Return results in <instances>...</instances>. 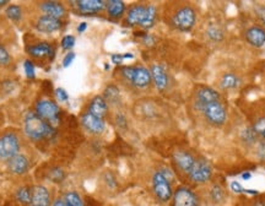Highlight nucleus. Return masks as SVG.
<instances>
[{"label": "nucleus", "mask_w": 265, "mask_h": 206, "mask_svg": "<svg viewBox=\"0 0 265 206\" xmlns=\"http://www.w3.org/2000/svg\"><path fill=\"white\" fill-rule=\"evenodd\" d=\"M195 107L213 127H221V125L225 124L226 119H227V109H226L225 104L221 102V100L195 103Z\"/></svg>", "instance_id": "nucleus-1"}, {"label": "nucleus", "mask_w": 265, "mask_h": 206, "mask_svg": "<svg viewBox=\"0 0 265 206\" xmlns=\"http://www.w3.org/2000/svg\"><path fill=\"white\" fill-rule=\"evenodd\" d=\"M25 133L32 140H41L54 133L53 128L35 113H28L25 118Z\"/></svg>", "instance_id": "nucleus-2"}, {"label": "nucleus", "mask_w": 265, "mask_h": 206, "mask_svg": "<svg viewBox=\"0 0 265 206\" xmlns=\"http://www.w3.org/2000/svg\"><path fill=\"white\" fill-rule=\"evenodd\" d=\"M195 21H197V14H195L194 9L190 6H184L179 9L178 11L174 14L172 22L176 28L183 32H188L194 27Z\"/></svg>", "instance_id": "nucleus-3"}, {"label": "nucleus", "mask_w": 265, "mask_h": 206, "mask_svg": "<svg viewBox=\"0 0 265 206\" xmlns=\"http://www.w3.org/2000/svg\"><path fill=\"white\" fill-rule=\"evenodd\" d=\"M20 150V140L16 134L6 133L0 136V159H10Z\"/></svg>", "instance_id": "nucleus-4"}, {"label": "nucleus", "mask_w": 265, "mask_h": 206, "mask_svg": "<svg viewBox=\"0 0 265 206\" xmlns=\"http://www.w3.org/2000/svg\"><path fill=\"white\" fill-rule=\"evenodd\" d=\"M153 185L155 195L161 202L166 203L168 202L169 199H172L173 192H172L171 184H169V180L167 179L166 174L162 173V172H156V173L154 174Z\"/></svg>", "instance_id": "nucleus-5"}, {"label": "nucleus", "mask_w": 265, "mask_h": 206, "mask_svg": "<svg viewBox=\"0 0 265 206\" xmlns=\"http://www.w3.org/2000/svg\"><path fill=\"white\" fill-rule=\"evenodd\" d=\"M188 174H189V178L193 182L203 184V183H207L212 179V168L209 162L203 158H199L195 159L194 166H193V168L190 169V172Z\"/></svg>", "instance_id": "nucleus-6"}, {"label": "nucleus", "mask_w": 265, "mask_h": 206, "mask_svg": "<svg viewBox=\"0 0 265 206\" xmlns=\"http://www.w3.org/2000/svg\"><path fill=\"white\" fill-rule=\"evenodd\" d=\"M172 206H199V199L189 188L181 187L173 193Z\"/></svg>", "instance_id": "nucleus-7"}, {"label": "nucleus", "mask_w": 265, "mask_h": 206, "mask_svg": "<svg viewBox=\"0 0 265 206\" xmlns=\"http://www.w3.org/2000/svg\"><path fill=\"white\" fill-rule=\"evenodd\" d=\"M36 110H37V114L45 120H55L60 112L56 103L50 100H42L38 102L36 105Z\"/></svg>", "instance_id": "nucleus-8"}, {"label": "nucleus", "mask_w": 265, "mask_h": 206, "mask_svg": "<svg viewBox=\"0 0 265 206\" xmlns=\"http://www.w3.org/2000/svg\"><path fill=\"white\" fill-rule=\"evenodd\" d=\"M149 6L145 5H135L129 10L127 15V24L129 26H143L148 17Z\"/></svg>", "instance_id": "nucleus-9"}, {"label": "nucleus", "mask_w": 265, "mask_h": 206, "mask_svg": "<svg viewBox=\"0 0 265 206\" xmlns=\"http://www.w3.org/2000/svg\"><path fill=\"white\" fill-rule=\"evenodd\" d=\"M74 4L78 5L79 11L84 15L97 14L106 7V2L102 0H80Z\"/></svg>", "instance_id": "nucleus-10"}, {"label": "nucleus", "mask_w": 265, "mask_h": 206, "mask_svg": "<svg viewBox=\"0 0 265 206\" xmlns=\"http://www.w3.org/2000/svg\"><path fill=\"white\" fill-rule=\"evenodd\" d=\"M51 195L47 188L42 185L32 188V198H31L30 206H50Z\"/></svg>", "instance_id": "nucleus-11"}, {"label": "nucleus", "mask_w": 265, "mask_h": 206, "mask_svg": "<svg viewBox=\"0 0 265 206\" xmlns=\"http://www.w3.org/2000/svg\"><path fill=\"white\" fill-rule=\"evenodd\" d=\"M82 125L90 131V133L94 134H101L105 130V120L101 119L99 117H95L91 113H85L81 118Z\"/></svg>", "instance_id": "nucleus-12"}, {"label": "nucleus", "mask_w": 265, "mask_h": 206, "mask_svg": "<svg viewBox=\"0 0 265 206\" xmlns=\"http://www.w3.org/2000/svg\"><path fill=\"white\" fill-rule=\"evenodd\" d=\"M7 167H9L10 172L14 174H24L26 173L30 168V162H28L27 157L24 154H15L7 162Z\"/></svg>", "instance_id": "nucleus-13"}, {"label": "nucleus", "mask_w": 265, "mask_h": 206, "mask_svg": "<svg viewBox=\"0 0 265 206\" xmlns=\"http://www.w3.org/2000/svg\"><path fill=\"white\" fill-rule=\"evenodd\" d=\"M151 73L144 66H136L134 70V75L132 79V84L138 89H146L151 84Z\"/></svg>", "instance_id": "nucleus-14"}, {"label": "nucleus", "mask_w": 265, "mask_h": 206, "mask_svg": "<svg viewBox=\"0 0 265 206\" xmlns=\"http://www.w3.org/2000/svg\"><path fill=\"white\" fill-rule=\"evenodd\" d=\"M173 159L174 163L178 166V168L188 174L190 172V169L193 168V166H194L195 159L197 158H194V157L189 153H187V151H177V153H174L173 154Z\"/></svg>", "instance_id": "nucleus-15"}, {"label": "nucleus", "mask_w": 265, "mask_h": 206, "mask_svg": "<svg viewBox=\"0 0 265 206\" xmlns=\"http://www.w3.org/2000/svg\"><path fill=\"white\" fill-rule=\"evenodd\" d=\"M61 21L60 19H55V17L48 16H41L37 21V30L41 31L43 33H51L55 32V31L60 30L61 28Z\"/></svg>", "instance_id": "nucleus-16"}, {"label": "nucleus", "mask_w": 265, "mask_h": 206, "mask_svg": "<svg viewBox=\"0 0 265 206\" xmlns=\"http://www.w3.org/2000/svg\"><path fill=\"white\" fill-rule=\"evenodd\" d=\"M246 40L253 47H263L265 45V30L262 27H257V26L248 28L246 31Z\"/></svg>", "instance_id": "nucleus-17"}, {"label": "nucleus", "mask_w": 265, "mask_h": 206, "mask_svg": "<svg viewBox=\"0 0 265 206\" xmlns=\"http://www.w3.org/2000/svg\"><path fill=\"white\" fill-rule=\"evenodd\" d=\"M150 73L159 91H164L168 86V75H167L166 70L159 64H155V65L151 66Z\"/></svg>", "instance_id": "nucleus-18"}, {"label": "nucleus", "mask_w": 265, "mask_h": 206, "mask_svg": "<svg viewBox=\"0 0 265 206\" xmlns=\"http://www.w3.org/2000/svg\"><path fill=\"white\" fill-rule=\"evenodd\" d=\"M216 100H221L220 94L212 87L209 86H199L195 91V103L212 102Z\"/></svg>", "instance_id": "nucleus-19"}, {"label": "nucleus", "mask_w": 265, "mask_h": 206, "mask_svg": "<svg viewBox=\"0 0 265 206\" xmlns=\"http://www.w3.org/2000/svg\"><path fill=\"white\" fill-rule=\"evenodd\" d=\"M108 110V104L106 102V100L102 96H96L94 100H92L91 103H90L89 107V113H91L95 117H99L101 119H104L105 115L107 114Z\"/></svg>", "instance_id": "nucleus-20"}, {"label": "nucleus", "mask_w": 265, "mask_h": 206, "mask_svg": "<svg viewBox=\"0 0 265 206\" xmlns=\"http://www.w3.org/2000/svg\"><path fill=\"white\" fill-rule=\"evenodd\" d=\"M136 108H138V110H136L138 114L136 115L145 118V119H153V118L158 117L159 115L158 108L155 107V104H154L153 102L149 101L138 102L136 103Z\"/></svg>", "instance_id": "nucleus-21"}, {"label": "nucleus", "mask_w": 265, "mask_h": 206, "mask_svg": "<svg viewBox=\"0 0 265 206\" xmlns=\"http://www.w3.org/2000/svg\"><path fill=\"white\" fill-rule=\"evenodd\" d=\"M41 9L43 10V12H45L46 15L55 17V19H60V17L64 16V14H65V9H64L63 5L56 1L43 2V4L41 5Z\"/></svg>", "instance_id": "nucleus-22"}, {"label": "nucleus", "mask_w": 265, "mask_h": 206, "mask_svg": "<svg viewBox=\"0 0 265 206\" xmlns=\"http://www.w3.org/2000/svg\"><path fill=\"white\" fill-rule=\"evenodd\" d=\"M28 53L32 56H35V58H46V56L48 55H52L53 48L52 46L48 45V43L42 42L38 43V45L31 46V47L28 48Z\"/></svg>", "instance_id": "nucleus-23"}, {"label": "nucleus", "mask_w": 265, "mask_h": 206, "mask_svg": "<svg viewBox=\"0 0 265 206\" xmlns=\"http://www.w3.org/2000/svg\"><path fill=\"white\" fill-rule=\"evenodd\" d=\"M107 5V11L108 15L110 17H114V19H118V17L123 16L125 11V4L120 0H110V1L106 2Z\"/></svg>", "instance_id": "nucleus-24"}, {"label": "nucleus", "mask_w": 265, "mask_h": 206, "mask_svg": "<svg viewBox=\"0 0 265 206\" xmlns=\"http://www.w3.org/2000/svg\"><path fill=\"white\" fill-rule=\"evenodd\" d=\"M239 86V79L235 74H226L221 79V87L225 90L237 89Z\"/></svg>", "instance_id": "nucleus-25"}, {"label": "nucleus", "mask_w": 265, "mask_h": 206, "mask_svg": "<svg viewBox=\"0 0 265 206\" xmlns=\"http://www.w3.org/2000/svg\"><path fill=\"white\" fill-rule=\"evenodd\" d=\"M119 97H120V92L117 86H114V85H109V86L106 87V90H105V97H104V99L106 100V102L117 103L118 101H119Z\"/></svg>", "instance_id": "nucleus-26"}, {"label": "nucleus", "mask_w": 265, "mask_h": 206, "mask_svg": "<svg viewBox=\"0 0 265 206\" xmlns=\"http://www.w3.org/2000/svg\"><path fill=\"white\" fill-rule=\"evenodd\" d=\"M207 36L212 42H220V41H222L223 37H225V33H223V31L221 30L218 26L212 25L207 30Z\"/></svg>", "instance_id": "nucleus-27"}, {"label": "nucleus", "mask_w": 265, "mask_h": 206, "mask_svg": "<svg viewBox=\"0 0 265 206\" xmlns=\"http://www.w3.org/2000/svg\"><path fill=\"white\" fill-rule=\"evenodd\" d=\"M242 141L247 145H256L258 143V135L256 134V131L253 130V128H247L242 131L241 134Z\"/></svg>", "instance_id": "nucleus-28"}, {"label": "nucleus", "mask_w": 265, "mask_h": 206, "mask_svg": "<svg viewBox=\"0 0 265 206\" xmlns=\"http://www.w3.org/2000/svg\"><path fill=\"white\" fill-rule=\"evenodd\" d=\"M31 198H32V188L22 187L16 192V199L17 202H20L21 204L30 205Z\"/></svg>", "instance_id": "nucleus-29"}, {"label": "nucleus", "mask_w": 265, "mask_h": 206, "mask_svg": "<svg viewBox=\"0 0 265 206\" xmlns=\"http://www.w3.org/2000/svg\"><path fill=\"white\" fill-rule=\"evenodd\" d=\"M64 202L66 206H84L81 197L75 192H70L64 197Z\"/></svg>", "instance_id": "nucleus-30"}, {"label": "nucleus", "mask_w": 265, "mask_h": 206, "mask_svg": "<svg viewBox=\"0 0 265 206\" xmlns=\"http://www.w3.org/2000/svg\"><path fill=\"white\" fill-rule=\"evenodd\" d=\"M156 15H158V10H156V7L154 6V5H149L148 17H146L145 22H144V25L141 26V27L145 28V30L153 27L154 24H155V21H156Z\"/></svg>", "instance_id": "nucleus-31"}, {"label": "nucleus", "mask_w": 265, "mask_h": 206, "mask_svg": "<svg viewBox=\"0 0 265 206\" xmlns=\"http://www.w3.org/2000/svg\"><path fill=\"white\" fill-rule=\"evenodd\" d=\"M6 15L12 21H20L22 17V10L19 5H10L6 9Z\"/></svg>", "instance_id": "nucleus-32"}, {"label": "nucleus", "mask_w": 265, "mask_h": 206, "mask_svg": "<svg viewBox=\"0 0 265 206\" xmlns=\"http://www.w3.org/2000/svg\"><path fill=\"white\" fill-rule=\"evenodd\" d=\"M210 197H212V202L217 204V203H221L223 200V198H225V192H223V189L220 187V185H213L212 190H210Z\"/></svg>", "instance_id": "nucleus-33"}, {"label": "nucleus", "mask_w": 265, "mask_h": 206, "mask_svg": "<svg viewBox=\"0 0 265 206\" xmlns=\"http://www.w3.org/2000/svg\"><path fill=\"white\" fill-rule=\"evenodd\" d=\"M253 130L265 143V117L256 120V123L253 124Z\"/></svg>", "instance_id": "nucleus-34"}, {"label": "nucleus", "mask_w": 265, "mask_h": 206, "mask_svg": "<svg viewBox=\"0 0 265 206\" xmlns=\"http://www.w3.org/2000/svg\"><path fill=\"white\" fill-rule=\"evenodd\" d=\"M24 69H25V74L28 79H33L36 75V70H35V65L31 60H26L24 63Z\"/></svg>", "instance_id": "nucleus-35"}, {"label": "nucleus", "mask_w": 265, "mask_h": 206, "mask_svg": "<svg viewBox=\"0 0 265 206\" xmlns=\"http://www.w3.org/2000/svg\"><path fill=\"white\" fill-rule=\"evenodd\" d=\"M61 46H63L64 50H70V48H73L74 46H75V37L71 35L65 36V37L63 38V41H61Z\"/></svg>", "instance_id": "nucleus-36"}, {"label": "nucleus", "mask_w": 265, "mask_h": 206, "mask_svg": "<svg viewBox=\"0 0 265 206\" xmlns=\"http://www.w3.org/2000/svg\"><path fill=\"white\" fill-rule=\"evenodd\" d=\"M10 63L9 52L5 50L2 46H0V65H7Z\"/></svg>", "instance_id": "nucleus-37"}, {"label": "nucleus", "mask_w": 265, "mask_h": 206, "mask_svg": "<svg viewBox=\"0 0 265 206\" xmlns=\"http://www.w3.org/2000/svg\"><path fill=\"white\" fill-rule=\"evenodd\" d=\"M64 177H65V174H64V172L60 168H54L52 173H51V178H52L53 182L56 183L61 182L64 179Z\"/></svg>", "instance_id": "nucleus-38"}, {"label": "nucleus", "mask_w": 265, "mask_h": 206, "mask_svg": "<svg viewBox=\"0 0 265 206\" xmlns=\"http://www.w3.org/2000/svg\"><path fill=\"white\" fill-rule=\"evenodd\" d=\"M257 146V156L259 157V159L265 161V143L264 141H258L256 144Z\"/></svg>", "instance_id": "nucleus-39"}, {"label": "nucleus", "mask_w": 265, "mask_h": 206, "mask_svg": "<svg viewBox=\"0 0 265 206\" xmlns=\"http://www.w3.org/2000/svg\"><path fill=\"white\" fill-rule=\"evenodd\" d=\"M55 95H56V99H58L60 102H65L69 100L68 92H66L64 89H60V87L55 90Z\"/></svg>", "instance_id": "nucleus-40"}, {"label": "nucleus", "mask_w": 265, "mask_h": 206, "mask_svg": "<svg viewBox=\"0 0 265 206\" xmlns=\"http://www.w3.org/2000/svg\"><path fill=\"white\" fill-rule=\"evenodd\" d=\"M74 59H75V53L70 52V53L66 54L65 58H64V60H63V66H64V68H68V66H70L71 63L74 61Z\"/></svg>", "instance_id": "nucleus-41"}, {"label": "nucleus", "mask_w": 265, "mask_h": 206, "mask_svg": "<svg viewBox=\"0 0 265 206\" xmlns=\"http://www.w3.org/2000/svg\"><path fill=\"white\" fill-rule=\"evenodd\" d=\"M231 189H232L233 193H237V194H241V193H243L244 190H246L243 187H242L241 183H238V182L231 183Z\"/></svg>", "instance_id": "nucleus-42"}, {"label": "nucleus", "mask_w": 265, "mask_h": 206, "mask_svg": "<svg viewBox=\"0 0 265 206\" xmlns=\"http://www.w3.org/2000/svg\"><path fill=\"white\" fill-rule=\"evenodd\" d=\"M123 60H124V58H123V55H120V54H114V55H112V61L114 64H117V65L122 64Z\"/></svg>", "instance_id": "nucleus-43"}, {"label": "nucleus", "mask_w": 265, "mask_h": 206, "mask_svg": "<svg viewBox=\"0 0 265 206\" xmlns=\"http://www.w3.org/2000/svg\"><path fill=\"white\" fill-rule=\"evenodd\" d=\"M258 15L259 19L262 20V22L265 25V6H262L258 9Z\"/></svg>", "instance_id": "nucleus-44"}, {"label": "nucleus", "mask_w": 265, "mask_h": 206, "mask_svg": "<svg viewBox=\"0 0 265 206\" xmlns=\"http://www.w3.org/2000/svg\"><path fill=\"white\" fill-rule=\"evenodd\" d=\"M144 42H145L148 46H153L154 42H155V40H154L151 36H145V38H144Z\"/></svg>", "instance_id": "nucleus-45"}, {"label": "nucleus", "mask_w": 265, "mask_h": 206, "mask_svg": "<svg viewBox=\"0 0 265 206\" xmlns=\"http://www.w3.org/2000/svg\"><path fill=\"white\" fill-rule=\"evenodd\" d=\"M86 28H87V24H86V22H81V24L79 25L78 31H79L80 33H82V32H84V31H86Z\"/></svg>", "instance_id": "nucleus-46"}, {"label": "nucleus", "mask_w": 265, "mask_h": 206, "mask_svg": "<svg viewBox=\"0 0 265 206\" xmlns=\"http://www.w3.org/2000/svg\"><path fill=\"white\" fill-rule=\"evenodd\" d=\"M53 206H66V204L64 202V199H58L53 203Z\"/></svg>", "instance_id": "nucleus-47"}, {"label": "nucleus", "mask_w": 265, "mask_h": 206, "mask_svg": "<svg viewBox=\"0 0 265 206\" xmlns=\"http://www.w3.org/2000/svg\"><path fill=\"white\" fill-rule=\"evenodd\" d=\"M242 178H243L244 180H248V179L252 178V174L249 173V172H246V173L242 174Z\"/></svg>", "instance_id": "nucleus-48"}, {"label": "nucleus", "mask_w": 265, "mask_h": 206, "mask_svg": "<svg viewBox=\"0 0 265 206\" xmlns=\"http://www.w3.org/2000/svg\"><path fill=\"white\" fill-rule=\"evenodd\" d=\"M253 206H265V203L264 202H257Z\"/></svg>", "instance_id": "nucleus-49"}, {"label": "nucleus", "mask_w": 265, "mask_h": 206, "mask_svg": "<svg viewBox=\"0 0 265 206\" xmlns=\"http://www.w3.org/2000/svg\"><path fill=\"white\" fill-rule=\"evenodd\" d=\"M7 4V1H0V6H1V5H6Z\"/></svg>", "instance_id": "nucleus-50"}]
</instances>
